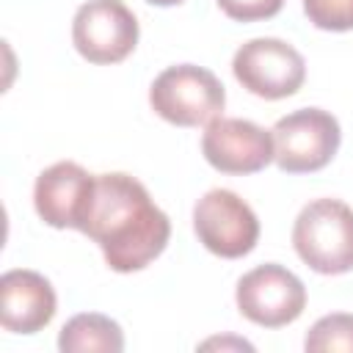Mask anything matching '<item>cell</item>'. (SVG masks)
<instances>
[{"label": "cell", "mask_w": 353, "mask_h": 353, "mask_svg": "<svg viewBox=\"0 0 353 353\" xmlns=\"http://www.w3.org/2000/svg\"><path fill=\"white\" fill-rule=\"evenodd\" d=\"M58 347L63 353H85V350H105L119 353L124 350V334L116 320L99 312H83L63 323L58 334Z\"/></svg>", "instance_id": "7c38bea8"}, {"label": "cell", "mask_w": 353, "mask_h": 353, "mask_svg": "<svg viewBox=\"0 0 353 353\" xmlns=\"http://www.w3.org/2000/svg\"><path fill=\"white\" fill-rule=\"evenodd\" d=\"M193 232L210 254L240 259L259 240V218L234 190L212 188L193 207Z\"/></svg>", "instance_id": "5b68a950"}, {"label": "cell", "mask_w": 353, "mask_h": 353, "mask_svg": "<svg viewBox=\"0 0 353 353\" xmlns=\"http://www.w3.org/2000/svg\"><path fill=\"white\" fill-rule=\"evenodd\" d=\"M284 0H218V8L234 22H259L281 11Z\"/></svg>", "instance_id": "9a60e30c"}, {"label": "cell", "mask_w": 353, "mask_h": 353, "mask_svg": "<svg viewBox=\"0 0 353 353\" xmlns=\"http://www.w3.org/2000/svg\"><path fill=\"white\" fill-rule=\"evenodd\" d=\"M234 301L245 320L262 328H281L303 314L306 287L284 265L265 262L248 270L245 276H240Z\"/></svg>", "instance_id": "8992f818"}, {"label": "cell", "mask_w": 353, "mask_h": 353, "mask_svg": "<svg viewBox=\"0 0 353 353\" xmlns=\"http://www.w3.org/2000/svg\"><path fill=\"white\" fill-rule=\"evenodd\" d=\"M152 110L176 127H207L223 113L226 91L221 80L196 63H176L163 69L149 88Z\"/></svg>", "instance_id": "3957f363"}, {"label": "cell", "mask_w": 353, "mask_h": 353, "mask_svg": "<svg viewBox=\"0 0 353 353\" xmlns=\"http://www.w3.org/2000/svg\"><path fill=\"white\" fill-rule=\"evenodd\" d=\"M80 232L88 234L110 270L132 273L154 262L171 237L168 215L130 174H99Z\"/></svg>", "instance_id": "6da1fadb"}, {"label": "cell", "mask_w": 353, "mask_h": 353, "mask_svg": "<svg viewBox=\"0 0 353 353\" xmlns=\"http://www.w3.org/2000/svg\"><path fill=\"white\" fill-rule=\"evenodd\" d=\"M201 347H245V350H251L254 345L251 342H245V339H207V342H201Z\"/></svg>", "instance_id": "2e32d148"}, {"label": "cell", "mask_w": 353, "mask_h": 353, "mask_svg": "<svg viewBox=\"0 0 353 353\" xmlns=\"http://www.w3.org/2000/svg\"><path fill=\"white\" fill-rule=\"evenodd\" d=\"M295 254L323 276L353 270V210L339 199L309 201L292 226Z\"/></svg>", "instance_id": "7a4b0ae2"}, {"label": "cell", "mask_w": 353, "mask_h": 353, "mask_svg": "<svg viewBox=\"0 0 353 353\" xmlns=\"http://www.w3.org/2000/svg\"><path fill=\"white\" fill-rule=\"evenodd\" d=\"M232 72L248 94L262 99H284L303 85L306 61L290 41L265 36L245 41L234 52Z\"/></svg>", "instance_id": "52a82bcc"}, {"label": "cell", "mask_w": 353, "mask_h": 353, "mask_svg": "<svg viewBox=\"0 0 353 353\" xmlns=\"http://www.w3.org/2000/svg\"><path fill=\"white\" fill-rule=\"evenodd\" d=\"M273 163L287 174H312L325 168L342 141L339 121L323 108H301L276 121Z\"/></svg>", "instance_id": "277c9868"}, {"label": "cell", "mask_w": 353, "mask_h": 353, "mask_svg": "<svg viewBox=\"0 0 353 353\" xmlns=\"http://www.w3.org/2000/svg\"><path fill=\"white\" fill-rule=\"evenodd\" d=\"M201 154L221 174H256L273 163V132L248 119L218 116L204 127Z\"/></svg>", "instance_id": "9c48e42d"}, {"label": "cell", "mask_w": 353, "mask_h": 353, "mask_svg": "<svg viewBox=\"0 0 353 353\" xmlns=\"http://www.w3.org/2000/svg\"><path fill=\"white\" fill-rule=\"evenodd\" d=\"M303 11L320 30H353V0H303Z\"/></svg>", "instance_id": "5bb4252c"}, {"label": "cell", "mask_w": 353, "mask_h": 353, "mask_svg": "<svg viewBox=\"0 0 353 353\" xmlns=\"http://www.w3.org/2000/svg\"><path fill=\"white\" fill-rule=\"evenodd\" d=\"M52 284L36 270H6L0 279V325L11 334H36L55 317Z\"/></svg>", "instance_id": "8fae6325"}, {"label": "cell", "mask_w": 353, "mask_h": 353, "mask_svg": "<svg viewBox=\"0 0 353 353\" xmlns=\"http://www.w3.org/2000/svg\"><path fill=\"white\" fill-rule=\"evenodd\" d=\"M146 3H152V6H179L182 0H146Z\"/></svg>", "instance_id": "e0dca14e"}, {"label": "cell", "mask_w": 353, "mask_h": 353, "mask_svg": "<svg viewBox=\"0 0 353 353\" xmlns=\"http://www.w3.org/2000/svg\"><path fill=\"white\" fill-rule=\"evenodd\" d=\"M97 176L72 160H61L44 168L33 185V207L39 218L52 229H77L88 210Z\"/></svg>", "instance_id": "30bf717a"}, {"label": "cell", "mask_w": 353, "mask_h": 353, "mask_svg": "<svg viewBox=\"0 0 353 353\" xmlns=\"http://www.w3.org/2000/svg\"><path fill=\"white\" fill-rule=\"evenodd\" d=\"M303 347L312 350V353H320V350H345V353H353V314L334 312V314L320 317L309 328V334L303 339Z\"/></svg>", "instance_id": "4fadbf2b"}, {"label": "cell", "mask_w": 353, "mask_h": 353, "mask_svg": "<svg viewBox=\"0 0 353 353\" xmlns=\"http://www.w3.org/2000/svg\"><path fill=\"white\" fill-rule=\"evenodd\" d=\"M138 19L121 0H88L74 11L72 44L88 63H119L138 44Z\"/></svg>", "instance_id": "ba28073f"}]
</instances>
